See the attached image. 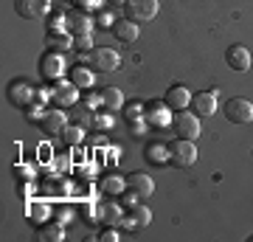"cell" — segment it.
Here are the masks:
<instances>
[{"mask_svg":"<svg viewBox=\"0 0 253 242\" xmlns=\"http://www.w3.org/2000/svg\"><path fill=\"white\" fill-rule=\"evenodd\" d=\"M93 20H96V28H104V31H113V26H116V17H113V11H107V9H99Z\"/></svg>","mask_w":253,"mask_h":242,"instance_id":"obj_31","label":"cell"},{"mask_svg":"<svg viewBox=\"0 0 253 242\" xmlns=\"http://www.w3.org/2000/svg\"><path fill=\"white\" fill-rule=\"evenodd\" d=\"M71 217H73V208L71 206H68V203H62V206H56L54 208V220H56V223H68V220H71Z\"/></svg>","mask_w":253,"mask_h":242,"instance_id":"obj_33","label":"cell"},{"mask_svg":"<svg viewBox=\"0 0 253 242\" xmlns=\"http://www.w3.org/2000/svg\"><path fill=\"white\" fill-rule=\"evenodd\" d=\"M99 96H101V107L107 110V113H118V110L124 107V93L118 88H104Z\"/></svg>","mask_w":253,"mask_h":242,"instance_id":"obj_23","label":"cell"},{"mask_svg":"<svg viewBox=\"0 0 253 242\" xmlns=\"http://www.w3.org/2000/svg\"><path fill=\"white\" fill-rule=\"evenodd\" d=\"M126 189H129V192H135L141 200H146V197H152L155 180L149 178L146 172H132V175H126Z\"/></svg>","mask_w":253,"mask_h":242,"instance_id":"obj_14","label":"cell"},{"mask_svg":"<svg viewBox=\"0 0 253 242\" xmlns=\"http://www.w3.org/2000/svg\"><path fill=\"white\" fill-rule=\"evenodd\" d=\"M225 62H228V68H231V71L245 73L253 65V56H251V51H248L245 45H231V48L225 51Z\"/></svg>","mask_w":253,"mask_h":242,"instance_id":"obj_12","label":"cell"},{"mask_svg":"<svg viewBox=\"0 0 253 242\" xmlns=\"http://www.w3.org/2000/svg\"><path fill=\"white\" fill-rule=\"evenodd\" d=\"M96 217L101 220V225H113V228H116V225L121 223L124 211H121L118 203H99V206H96Z\"/></svg>","mask_w":253,"mask_h":242,"instance_id":"obj_22","label":"cell"},{"mask_svg":"<svg viewBox=\"0 0 253 242\" xmlns=\"http://www.w3.org/2000/svg\"><path fill=\"white\" fill-rule=\"evenodd\" d=\"M34 192V186H31V180H17V194L20 197H28Z\"/></svg>","mask_w":253,"mask_h":242,"instance_id":"obj_36","label":"cell"},{"mask_svg":"<svg viewBox=\"0 0 253 242\" xmlns=\"http://www.w3.org/2000/svg\"><path fill=\"white\" fill-rule=\"evenodd\" d=\"M65 127H68V113L62 107H48L42 121H40V130L45 135H62Z\"/></svg>","mask_w":253,"mask_h":242,"instance_id":"obj_11","label":"cell"},{"mask_svg":"<svg viewBox=\"0 0 253 242\" xmlns=\"http://www.w3.org/2000/svg\"><path fill=\"white\" fill-rule=\"evenodd\" d=\"M59 138H62L68 146H73V144H82V141H84V130H82L79 124H68V127L62 130V135H59Z\"/></svg>","mask_w":253,"mask_h":242,"instance_id":"obj_28","label":"cell"},{"mask_svg":"<svg viewBox=\"0 0 253 242\" xmlns=\"http://www.w3.org/2000/svg\"><path fill=\"white\" fill-rule=\"evenodd\" d=\"M146 127H149V124H146V118H141V121H132V124H129V135L141 141V138L146 135Z\"/></svg>","mask_w":253,"mask_h":242,"instance_id":"obj_35","label":"cell"},{"mask_svg":"<svg viewBox=\"0 0 253 242\" xmlns=\"http://www.w3.org/2000/svg\"><path fill=\"white\" fill-rule=\"evenodd\" d=\"M113 37H116L121 45H132L141 37V28H138V23H132L129 17H121L116 20V26H113Z\"/></svg>","mask_w":253,"mask_h":242,"instance_id":"obj_15","label":"cell"},{"mask_svg":"<svg viewBox=\"0 0 253 242\" xmlns=\"http://www.w3.org/2000/svg\"><path fill=\"white\" fill-rule=\"evenodd\" d=\"M26 214H28L31 223L42 225V223H48V220H54V206L45 203V200H31V203L26 206Z\"/></svg>","mask_w":253,"mask_h":242,"instance_id":"obj_20","label":"cell"},{"mask_svg":"<svg viewBox=\"0 0 253 242\" xmlns=\"http://www.w3.org/2000/svg\"><path fill=\"white\" fill-rule=\"evenodd\" d=\"M37 237H40L42 242H62V240H65V228H62V223H56V220H48V223L40 225Z\"/></svg>","mask_w":253,"mask_h":242,"instance_id":"obj_24","label":"cell"},{"mask_svg":"<svg viewBox=\"0 0 253 242\" xmlns=\"http://www.w3.org/2000/svg\"><path fill=\"white\" fill-rule=\"evenodd\" d=\"M144 116H146V104H141V101H129V104L124 107L126 124H132V121H141Z\"/></svg>","mask_w":253,"mask_h":242,"instance_id":"obj_29","label":"cell"},{"mask_svg":"<svg viewBox=\"0 0 253 242\" xmlns=\"http://www.w3.org/2000/svg\"><path fill=\"white\" fill-rule=\"evenodd\" d=\"M169 163L177 166V169L194 166L197 163V146H194V141H189V138H174L169 144Z\"/></svg>","mask_w":253,"mask_h":242,"instance_id":"obj_1","label":"cell"},{"mask_svg":"<svg viewBox=\"0 0 253 242\" xmlns=\"http://www.w3.org/2000/svg\"><path fill=\"white\" fill-rule=\"evenodd\" d=\"M144 158H146V163H152V166H163V163H169V144L146 141L144 144Z\"/></svg>","mask_w":253,"mask_h":242,"instance_id":"obj_19","label":"cell"},{"mask_svg":"<svg viewBox=\"0 0 253 242\" xmlns=\"http://www.w3.org/2000/svg\"><path fill=\"white\" fill-rule=\"evenodd\" d=\"M191 110H194L200 118L214 116V113H217V93L211 90V93H197V96H191Z\"/></svg>","mask_w":253,"mask_h":242,"instance_id":"obj_18","label":"cell"},{"mask_svg":"<svg viewBox=\"0 0 253 242\" xmlns=\"http://www.w3.org/2000/svg\"><path fill=\"white\" fill-rule=\"evenodd\" d=\"M51 3L54 0H14V11L23 20H42L51 14Z\"/></svg>","mask_w":253,"mask_h":242,"instance_id":"obj_8","label":"cell"},{"mask_svg":"<svg viewBox=\"0 0 253 242\" xmlns=\"http://www.w3.org/2000/svg\"><path fill=\"white\" fill-rule=\"evenodd\" d=\"M99 240H101V242H116V240H118V231L113 228V225H110L107 231H101V234H99Z\"/></svg>","mask_w":253,"mask_h":242,"instance_id":"obj_38","label":"cell"},{"mask_svg":"<svg viewBox=\"0 0 253 242\" xmlns=\"http://www.w3.org/2000/svg\"><path fill=\"white\" fill-rule=\"evenodd\" d=\"M93 26H96V20L90 17V11L76 9V6L68 11V20H65V31H71L73 37H76V34H90Z\"/></svg>","mask_w":253,"mask_h":242,"instance_id":"obj_10","label":"cell"},{"mask_svg":"<svg viewBox=\"0 0 253 242\" xmlns=\"http://www.w3.org/2000/svg\"><path fill=\"white\" fill-rule=\"evenodd\" d=\"M107 3H110V6H124L126 0H107Z\"/></svg>","mask_w":253,"mask_h":242,"instance_id":"obj_41","label":"cell"},{"mask_svg":"<svg viewBox=\"0 0 253 242\" xmlns=\"http://www.w3.org/2000/svg\"><path fill=\"white\" fill-rule=\"evenodd\" d=\"M172 130L177 138H189V141H194L200 135V116L194 113V110H180V113H174L172 118Z\"/></svg>","mask_w":253,"mask_h":242,"instance_id":"obj_3","label":"cell"},{"mask_svg":"<svg viewBox=\"0 0 253 242\" xmlns=\"http://www.w3.org/2000/svg\"><path fill=\"white\" fill-rule=\"evenodd\" d=\"M166 104L174 110V113H180V110L191 107V90L186 85H172V88L166 90Z\"/></svg>","mask_w":253,"mask_h":242,"instance_id":"obj_16","label":"cell"},{"mask_svg":"<svg viewBox=\"0 0 253 242\" xmlns=\"http://www.w3.org/2000/svg\"><path fill=\"white\" fill-rule=\"evenodd\" d=\"M45 110H48V107L42 104V101L34 99L31 104H26V107H23V116H26L28 124H40V121H42V116H45Z\"/></svg>","mask_w":253,"mask_h":242,"instance_id":"obj_27","label":"cell"},{"mask_svg":"<svg viewBox=\"0 0 253 242\" xmlns=\"http://www.w3.org/2000/svg\"><path fill=\"white\" fill-rule=\"evenodd\" d=\"M68 79L79 90H90L96 85V71L90 65H73V68H68Z\"/></svg>","mask_w":253,"mask_h":242,"instance_id":"obj_17","label":"cell"},{"mask_svg":"<svg viewBox=\"0 0 253 242\" xmlns=\"http://www.w3.org/2000/svg\"><path fill=\"white\" fill-rule=\"evenodd\" d=\"M17 175H20V178L31 180V178H34V169H31V166H17Z\"/></svg>","mask_w":253,"mask_h":242,"instance_id":"obj_40","label":"cell"},{"mask_svg":"<svg viewBox=\"0 0 253 242\" xmlns=\"http://www.w3.org/2000/svg\"><path fill=\"white\" fill-rule=\"evenodd\" d=\"M73 48L82 51V54H90L93 51V37L90 34H76L73 37Z\"/></svg>","mask_w":253,"mask_h":242,"instance_id":"obj_32","label":"cell"},{"mask_svg":"<svg viewBox=\"0 0 253 242\" xmlns=\"http://www.w3.org/2000/svg\"><path fill=\"white\" fill-rule=\"evenodd\" d=\"M251 242H253V237H251Z\"/></svg>","mask_w":253,"mask_h":242,"instance_id":"obj_42","label":"cell"},{"mask_svg":"<svg viewBox=\"0 0 253 242\" xmlns=\"http://www.w3.org/2000/svg\"><path fill=\"white\" fill-rule=\"evenodd\" d=\"M54 101H56V107H71V104H76L79 101V88L71 79L54 82Z\"/></svg>","mask_w":253,"mask_h":242,"instance_id":"obj_13","label":"cell"},{"mask_svg":"<svg viewBox=\"0 0 253 242\" xmlns=\"http://www.w3.org/2000/svg\"><path fill=\"white\" fill-rule=\"evenodd\" d=\"M225 116H228L231 124H251V121H253V101L251 99H242V96L228 99Z\"/></svg>","mask_w":253,"mask_h":242,"instance_id":"obj_7","label":"cell"},{"mask_svg":"<svg viewBox=\"0 0 253 242\" xmlns=\"http://www.w3.org/2000/svg\"><path fill=\"white\" fill-rule=\"evenodd\" d=\"M118 225H121L124 231H138V228H135V223H132V217H129V214H124V217H121V223H118Z\"/></svg>","mask_w":253,"mask_h":242,"instance_id":"obj_39","label":"cell"},{"mask_svg":"<svg viewBox=\"0 0 253 242\" xmlns=\"http://www.w3.org/2000/svg\"><path fill=\"white\" fill-rule=\"evenodd\" d=\"M87 65L99 73H113L121 68V56H118L116 48H93L90 56H87Z\"/></svg>","mask_w":253,"mask_h":242,"instance_id":"obj_2","label":"cell"},{"mask_svg":"<svg viewBox=\"0 0 253 242\" xmlns=\"http://www.w3.org/2000/svg\"><path fill=\"white\" fill-rule=\"evenodd\" d=\"M34 99H37V88L28 79H14L9 85V101L14 104V107L23 110L26 104H31Z\"/></svg>","mask_w":253,"mask_h":242,"instance_id":"obj_9","label":"cell"},{"mask_svg":"<svg viewBox=\"0 0 253 242\" xmlns=\"http://www.w3.org/2000/svg\"><path fill=\"white\" fill-rule=\"evenodd\" d=\"M45 20H48V31H65V20H68V11L56 9V11H51Z\"/></svg>","mask_w":253,"mask_h":242,"instance_id":"obj_30","label":"cell"},{"mask_svg":"<svg viewBox=\"0 0 253 242\" xmlns=\"http://www.w3.org/2000/svg\"><path fill=\"white\" fill-rule=\"evenodd\" d=\"M101 192L110 194V197H121L126 192V178H121V175H107V178L101 180Z\"/></svg>","mask_w":253,"mask_h":242,"instance_id":"obj_25","label":"cell"},{"mask_svg":"<svg viewBox=\"0 0 253 242\" xmlns=\"http://www.w3.org/2000/svg\"><path fill=\"white\" fill-rule=\"evenodd\" d=\"M129 211V217H132V223H135V228H146V225L152 223V211L144 206V203H135L132 208H126Z\"/></svg>","mask_w":253,"mask_h":242,"instance_id":"obj_26","label":"cell"},{"mask_svg":"<svg viewBox=\"0 0 253 242\" xmlns=\"http://www.w3.org/2000/svg\"><path fill=\"white\" fill-rule=\"evenodd\" d=\"M76 9H84V11H99L104 6V0H73Z\"/></svg>","mask_w":253,"mask_h":242,"instance_id":"obj_34","label":"cell"},{"mask_svg":"<svg viewBox=\"0 0 253 242\" xmlns=\"http://www.w3.org/2000/svg\"><path fill=\"white\" fill-rule=\"evenodd\" d=\"M45 45H48V51L65 54V51H71V48H73V34H71V31H48Z\"/></svg>","mask_w":253,"mask_h":242,"instance_id":"obj_21","label":"cell"},{"mask_svg":"<svg viewBox=\"0 0 253 242\" xmlns=\"http://www.w3.org/2000/svg\"><path fill=\"white\" fill-rule=\"evenodd\" d=\"M124 14L132 23H149L158 14V0H126L124 3Z\"/></svg>","mask_w":253,"mask_h":242,"instance_id":"obj_6","label":"cell"},{"mask_svg":"<svg viewBox=\"0 0 253 242\" xmlns=\"http://www.w3.org/2000/svg\"><path fill=\"white\" fill-rule=\"evenodd\" d=\"M110 124H113L110 116H93V127H96V130H107Z\"/></svg>","mask_w":253,"mask_h":242,"instance_id":"obj_37","label":"cell"},{"mask_svg":"<svg viewBox=\"0 0 253 242\" xmlns=\"http://www.w3.org/2000/svg\"><path fill=\"white\" fill-rule=\"evenodd\" d=\"M146 124L149 127H158V130H163V127H169L172 124V118H174V110L166 104L163 99H152V101H146Z\"/></svg>","mask_w":253,"mask_h":242,"instance_id":"obj_4","label":"cell"},{"mask_svg":"<svg viewBox=\"0 0 253 242\" xmlns=\"http://www.w3.org/2000/svg\"><path fill=\"white\" fill-rule=\"evenodd\" d=\"M40 73H42V79H48L51 85L59 79H65V73H68V65H65V56L56 54V51H48L42 59H40Z\"/></svg>","mask_w":253,"mask_h":242,"instance_id":"obj_5","label":"cell"}]
</instances>
